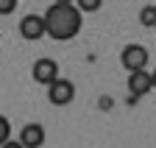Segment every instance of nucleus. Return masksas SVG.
Segmentation results:
<instances>
[{
  "label": "nucleus",
  "mask_w": 156,
  "mask_h": 148,
  "mask_svg": "<svg viewBox=\"0 0 156 148\" xmlns=\"http://www.w3.org/2000/svg\"><path fill=\"white\" fill-rule=\"evenodd\" d=\"M45 25H48L50 39L67 42L73 36H78V31L84 28V14L75 3H53L45 11Z\"/></svg>",
  "instance_id": "obj_1"
},
{
  "label": "nucleus",
  "mask_w": 156,
  "mask_h": 148,
  "mask_svg": "<svg viewBox=\"0 0 156 148\" xmlns=\"http://www.w3.org/2000/svg\"><path fill=\"white\" fill-rule=\"evenodd\" d=\"M73 98H75V84L70 78L58 76L56 81L48 84V101L53 106H67V103H73Z\"/></svg>",
  "instance_id": "obj_2"
},
{
  "label": "nucleus",
  "mask_w": 156,
  "mask_h": 148,
  "mask_svg": "<svg viewBox=\"0 0 156 148\" xmlns=\"http://www.w3.org/2000/svg\"><path fill=\"white\" fill-rule=\"evenodd\" d=\"M20 36L28 42H36L48 36V25H45V14H25L20 20Z\"/></svg>",
  "instance_id": "obj_3"
},
{
  "label": "nucleus",
  "mask_w": 156,
  "mask_h": 148,
  "mask_svg": "<svg viewBox=\"0 0 156 148\" xmlns=\"http://www.w3.org/2000/svg\"><path fill=\"white\" fill-rule=\"evenodd\" d=\"M148 59H151L148 48H145V45H136V42L126 45L123 53H120V64H123L128 73H131V70H142V67L148 64Z\"/></svg>",
  "instance_id": "obj_4"
},
{
  "label": "nucleus",
  "mask_w": 156,
  "mask_h": 148,
  "mask_svg": "<svg viewBox=\"0 0 156 148\" xmlns=\"http://www.w3.org/2000/svg\"><path fill=\"white\" fill-rule=\"evenodd\" d=\"M31 76H34L36 84H45V87L50 81H56L58 78V64H56V59H36L34 67H31Z\"/></svg>",
  "instance_id": "obj_5"
},
{
  "label": "nucleus",
  "mask_w": 156,
  "mask_h": 148,
  "mask_svg": "<svg viewBox=\"0 0 156 148\" xmlns=\"http://www.w3.org/2000/svg\"><path fill=\"white\" fill-rule=\"evenodd\" d=\"M128 92H134V95H140V98H145L148 92H153V76L145 67L128 73Z\"/></svg>",
  "instance_id": "obj_6"
},
{
  "label": "nucleus",
  "mask_w": 156,
  "mask_h": 148,
  "mask_svg": "<svg viewBox=\"0 0 156 148\" xmlns=\"http://www.w3.org/2000/svg\"><path fill=\"white\" fill-rule=\"evenodd\" d=\"M45 140H48V134H45L42 123H25L23 132H20V145H25V148H42Z\"/></svg>",
  "instance_id": "obj_7"
},
{
  "label": "nucleus",
  "mask_w": 156,
  "mask_h": 148,
  "mask_svg": "<svg viewBox=\"0 0 156 148\" xmlns=\"http://www.w3.org/2000/svg\"><path fill=\"white\" fill-rule=\"evenodd\" d=\"M140 23H142L145 28H156V6H153V3L140 9Z\"/></svg>",
  "instance_id": "obj_8"
},
{
  "label": "nucleus",
  "mask_w": 156,
  "mask_h": 148,
  "mask_svg": "<svg viewBox=\"0 0 156 148\" xmlns=\"http://www.w3.org/2000/svg\"><path fill=\"white\" fill-rule=\"evenodd\" d=\"M9 137H11V123H9L6 115H0V145H6Z\"/></svg>",
  "instance_id": "obj_9"
},
{
  "label": "nucleus",
  "mask_w": 156,
  "mask_h": 148,
  "mask_svg": "<svg viewBox=\"0 0 156 148\" xmlns=\"http://www.w3.org/2000/svg\"><path fill=\"white\" fill-rule=\"evenodd\" d=\"M75 6L81 9V11H98L103 6V0H75Z\"/></svg>",
  "instance_id": "obj_10"
},
{
  "label": "nucleus",
  "mask_w": 156,
  "mask_h": 148,
  "mask_svg": "<svg viewBox=\"0 0 156 148\" xmlns=\"http://www.w3.org/2000/svg\"><path fill=\"white\" fill-rule=\"evenodd\" d=\"M20 0H0V14H11Z\"/></svg>",
  "instance_id": "obj_11"
},
{
  "label": "nucleus",
  "mask_w": 156,
  "mask_h": 148,
  "mask_svg": "<svg viewBox=\"0 0 156 148\" xmlns=\"http://www.w3.org/2000/svg\"><path fill=\"white\" fill-rule=\"evenodd\" d=\"M136 101H140V95H134V92L126 98V103H128V106H136Z\"/></svg>",
  "instance_id": "obj_12"
},
{
  "label": "nucleus",
  "mask_w": 156,
  "mask_h": 148,
  "mask_svg": "<svg viewBox=\"0 0 156 148\" xmlns=\"http://www.w3.org/2000/svg\"><path fill=\"white\" fill-rule=\"evenodd\" d=\"M53 3H75V0H53Z\"/></svg>",
  "instance_id": "obj_13"
},
{
  "label": "nucleus",
  "mask_w": 156,
  "mask_h": 148,
  "mask_svg": "<svg viewBox=\"0 0 156 148\" xmlns=\"http://www.w3.org/2000/svg\"><path fill=\"white\" fill-rule=\"evenodd\" d=\"M151 76H153V89H156V70H153V73H151Z\"/></svg>",
  "instance_id": "obj_14"
}]
</instances>
